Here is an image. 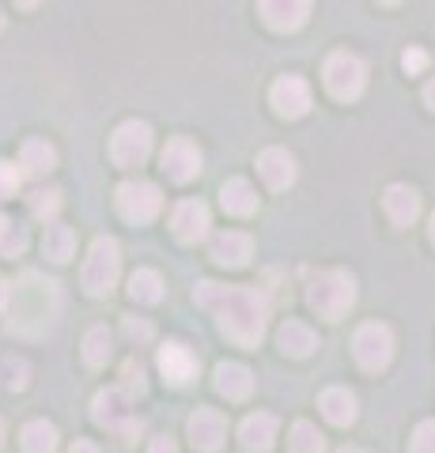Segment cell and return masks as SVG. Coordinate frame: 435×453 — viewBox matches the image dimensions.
I'll return each mask as SVG.
<instances>
[{
	"mask_svg": "<svg viewBox=\"0 0 435 453\" xmlns=\"http://www.w3.org/2000/svg\"><path fill=\"white\" fill-rule=\"evenodd\" d=\"M23 453H58V427L46 419H35L23 427Z\"/></svg>",
	"mask_w": 435,
	"mask_h": 453,
	"instance_id": "4316f807",
	"label": "cell"
},
{
	"mask_svg": "<svg viewBox=\"0 0 435 453\" xmlns=\"http://www.w3.org/2000/svg\"><path fill=\"white\" fill-rule=\"evenodd\" d=\"M114 201H118L121 219H129V223H151L163 208V196L151 181H121Z\"/></svg>",
	"mask_w": 435,
	"mask_h": 453,
	"instance_id": "9c48e42d",
	"label": "cell"
},
{
	"mask_svg": "<svg viewBox=\"0 0 435 453\" xmlns=\"http://www.w3.org/2000/svg\"><path fill=\"white\" fill-rule=\"evenodd\" d=\"M91 416H95V423H99V427L121 434L125 446H133L136 438L144 434V419H136L133 396L125 393V389H103V393H95Z\"/></svg>",
	"mask_w": 435,
	"mask_h": 453,
	"instance_id": "277c9868",
	"label": "cell"
},
{
	"mask_svg": "<svg viewBox=\"0 0 435 453\" xmlns=\"http://www.w3.org/2000/svg\"><path fill=\"white\" fill-rule=\"evenodd\" d=\"M68 453H99V446H95V442H83V438H80V442H73V449H68Z\"/></svg>",
	"mask_w": 435,
	"mask_h": 453,
	"instance_id": "f35d334b",
	"label": "cell"
},
{
	"mask_svg": "<svg viewBox=\"0 0 435 453\" xmlns=\"http://www.w3.org/2000/svg\"><path fill=\"white\" fill-rule=\"evenodd\" d=\"M159 166H163V174L171 178V181H178V186H186V181H193V178L201 174V151H198V144H193V140L175 136L171 144L163 148Z\"/></svg>",
	"mask_w": 435,
	"mask_h": 453,
	"instance_id": "30bf717a",
	"label": "cell"
},
{
	"mask_svg": "<svg viewBox=\"0 0 435 453\" xmlns=\"http://www.w3.org/2000/svg\"><path fill=\"white\" fill-rule=\"evenodd\" d=\"M424 103H428V106L435 110V76L428 80V88H424Z\"/></svg>",
	"mask_w": 435,
	"mask_h": 453,
	"instance_id": "60d3db41",
	"label": "cell"
},
{
	"mask_svg": "<svg viewBox=\"0 0 435 453\" xmlns=\"http://www.w3.org/2000/svg\"><path fill=\"white\" fill-rule=\"evenodd\" d=\"M0 446H4V423H0Z\"/></svg>",
	"mask_w": 435,
	"mask_h": 453,
	"instance_id": "bcb514c9",
	"label": "cell"
},
{
	"mask_svg": "<svg viewBox=\"0 0 435 453\" xmlns=\"http://www.w3.org/2000/svg\"><path fill=\"white\" fill-rule=\"evenodd\" d=\"M220 204L228 216H254L258 211V193L254 186H250L246 178H231V181H223V189H220Z\"/></svg>",
	"mask_w": 435,
	"mask_h": 453,
	"instance_id": "d6986e66",
	"label": "cell"
},
{
	"mask_svg": "<svg viewBox=\"0 0 435 453\" xmlns=\"http://www.w3.org/2000/svg\"><path fill=\"white\" fill-rule=\"evenodd\" d=\"M341 453H368V449H356V446H345Z\"/></svg>",
	"mask_w": 435,
	"mask_h": 453,
	"instance_id": "ee69618b",
	"label": "cell"
},
{
	"mask_svg": "<svg viewBox=\"0 0 435 453\" xmlns=\"http://www.w3.org/2000/svg\"><path fill=\"white\" fill-rule=\"evenodd\" d=\"M0 31H4V12H0Z\"/></svg>",
	"mask_w": 435,
	"mask_h": 453,
	"instance_id": "7dc6e473",
	"label": "cell"
},
{
	"mask_svg": "<svg viewBox=\"0 0 435 453\" xmlns=\"http://www.w3.org/2000/svg\"><path fill=\"white\" fill-rule=\"evenodd\" d=\"M208 226H213V216H208V208L201 201H182L175 204L171 211V231L178 242H201L208 234Z\"/></svg>",
	"mask_w": 435,
	"mask_h": 453,
	"instance_id": "9a60e30c",
	"label": "cell"
},
{
	"mask_svg": "<svg viewBox=\"0 0 435 453\" xmlns=\"http://www.w3.org/2000/svg\"><path fill=\"white\" fill-rule=\"evenodd\" d=\"M8 299H12V288H8V280H4V276H0V310H4V306H8Z\"/></svg>",
	"mask_w": 435,
	"mask_h": 453,
	"instance_id": "ab89813d",
	"label": "cell"
},
{
	"mask_svg": "<svg viewBox=\"0 0 435 453\" xmlns=\"http://www.w3.org/2000/svg\"><path fill=\"white\" fill-rule=\"evenodd\" d=\"M151 155V125L148 121H125L110 136V159L118 166H144Z\"/></svg>",
	"mask_w": 435,
	"mask_h": 453,
	"instance_id": "ba28073f",
	"label": "cell"
},
{
	"mask_svg": "<svg viewBox=\"0 0 435 453\" xmlns=\"http://www.w3.org/2000/svg\"><path fill=\"white\" fill-rule=\"evenodd\" d=\"M378 4H401V0H378Z\"/></svg>",
	"mask_w": 435,
	"mask_h": 453,
	"instance_id": "f6af8a7d",
	"label": "cell"
},
{
	"mask_svg": "<svg viewBox=\"0 0 435 453\" xmlns=\"http://www.w3.org/2000/svg\"><path fill=\"white\" fill-rule=\"evenodd\" d=\"M121 378H125V393H129V396H133V393H136V396L144 393V366H140L136 359H129V363L121 366Z\"/></svg>",
	"mask_w": 435,
	"mask_h": 453,
	"instance_id": "d6a6232c",
	"label": "cell"
},
{
	"mask_svg": "<svg viewBox=\"0 0 435 453\" xmlns=\"http://www.w3.org/2000/svg\"><path fill=\"white\" fill-rule=\"evenodd\" d=\"M353 351H356V363L363 371H371V374L386 371L390 359H394V333L378 321L360 325L356 336H353Z\"/></svg>",
	"mask_w": 435,
	"mask_h": 453,
	"instance_id": "52a82bcc",
	"label": "cell"
},
{
	"mask_svg": "<svg viewBox=\"0 0 435 453\" xmlns=\"http://www.w3.org/2000/svg\"><path fill=\"white\" fill-rule=\"evenodd\" d=\"M383 204H386L390 223H398V226H409L420 216V196L409 186H390L386 196H383Z\"/></svg>",
	"mask_w": 435,
	"mask_h": 453,
	"instance_id": "7402d4cb",
	"label": "cell"
},
{
	"mask_svg": "<svg viewBox=\"0 0 435 453\" xmlns=\"http://www.w3.org/2000/svg\"><path fill=\"white\" fill-rule=\"evenodd\" d=\"M19 166H23V174L42 178L58 166V151H53V144H46V140H27L19 148Z\"/></svg>",
	"mask_w": 435,
	"mask_h": 453,
	"instance_id": "d4e9b609",
	"label": "cell"
},
{
	"mask_svg": "<svg viewBox=\"0 0 435 453\" xmlns=\"http://www.w3.org/2000/svg\"><path fill=\"white\" fill-rule=\"evenodd\" d=\"M322 76H326V91L337 103H353V98H360L363 88H368V68H363V61L353 53H333L326 68H322Z\"/></svg>",
	"mask_w": 435,
	"mask_h": 453,
	"instance_id": "8992f818",
	"label": "cell"
},
{
	"mask_svg": "<svg viewBox=\"0 0 435 453\" xmlns=\"http://www.w3.org/2000/svg\"><path fill=\"white\" fill-rule=\"evenodd\" d=\"M12 333L23 336H42L53 325V314H58V283L46 280L42 273H23V280L12 291Z\"/></svg>",
	"mask_w": 435,
	"mask_h": 453,
	"instance_id": "7a4b0ae2",
	"label": "cell"
},
{
	"mask_svg": "<svg viewBox=\"0 0 435 453\" xmlns=\"http://www.w3.org/2000/svg\"><path fill=\"white\" fill-rule=\"evenodd\" d=\"M27 208H31L35 219H53L61 211V189H35L31 196H27Z\"/></svg>",
	"mask_w": 435,
	"mask_h": 453,
	"instance_id": "4dcf8cb0",
	"label": "cell"
},
{
	"mask_svg": "<svg viewBox=\"0 0 435 453\" xmlns=\"http://www.w3.org/2000/svg\"><path fill=\"white\" fill-rule=\"evenodd\" d=\"M258 8H261V19L280 35L299 31L307 16H311V0H258Z\"/></svg>",
	"mask_w": 435,
	"mask_h": 453,
	"instance_id": "5bb4252c",
	"label": "cell"
},
{
	"mask_svg": "<svg viewBox=\"0 0 435 453\" xmlns=\"http://www.w3.org/2000/svg\"><path fill=\"white\" fill-rule=\"evenodd\" d=\"M318 408H322V416H326L333 427H348V423H356V396L348 389H341V386H333V389L322 393Z\"/></svg>",
	"mask_w": 435,
	"mask_h": 453,
	"instance_id": "603a6c76",
	"label": "cell"
},
{
	"mask_svg": "<svg viewBox=\"0 0 435 453\" xmlns=\"http://www.w3.org/2000/svg\"><path fill=\"white\" fill-rule=\"evenodd\" d=\"M193 299L216 318L220 333L238 348H258L269 329V299L258 288H223V283L201 280L193 288Z\"/></svg>",
	"mask_w": 435,
	"mask_h": 453,
	"instance_id": "6da1fadb",
	"label": "cell"
},
{
	"mask_svg": "<svg viewBox=\"0 0 435 453\" xmlns=\"http://www.w3.org/2000/svg\"><path fill=\"white\" fill-rule=\"evenodd\" d=\"M401 68H405V73H409V76L424 73V68H428V53H424V50H409V53L401 57Z\"/></svg>",
	"mask_w": 435,
	"mask_h": 453,
	"instance_id": "8d00e7d4",
	"label": "cell"
},
{
	"mask_svg": "<svg viewBox=\"0 0 435 453\" xmlns=\"http://www.w3.org/2000/svg\"><path fill=\"white\" fill-rule=\"evenodd\" d=\"M110 356H114V336H110L106 325L88 329V336H83V359H88V366H106Z\"/></svg>",
	"mask_w": 435,
	"mask_h": 453,
	"instance_id": "83f0119b",
	"label": "cell"
},
{
	"mask_svg": "<svg viewBox=\"0 0 435 453\" xmlns=\"http://www.w3.org/2000/svg\"><path fill=\"white\" fill-rule=\"evenodd\" d=\"M8 389H27V363L23 359H8Z\"/></svg>",
	"mask_w": 435,
	"mask_h": 453,
	"instance_id": "d590c367",
	"label": "cell"
},
{
	"mask_svg": "<svg viewBox=\"0 0 435 453\" xmlns=\"http://www.w3.org/2000/svg\"><path fill=\"white\" fill-rule=\"evenodd\" d=\"M413 453H435V419H424L413 431Z\"/></svg>",
	"mask_w": 435,
	"mask_h": 453,
	"instance_id": "836d02e7",
	"label": "cell"
},
{
	"mask_svg": "<svg viewBox=\"0 0 435 453\" xmlns=\"http://www.w3.org/2000/svg\"><path fill=\"white\" fill-rule=\"evenodd\" d=\"M121 276V246L114 238H95L88 250V261H83V291L103 299V295L114 291V283Z\"/></svg>",
	"mask_w": 435,
	"mask_h": 453,
	"instance_id": "5b68a950",
	"label": "cell"
},
{
	"mask_svg": "<svg viewBox=\"0 0 435 453\" xmlns=\"http://www.w3.org/2000/svg\"><path fill=\"white\" fill-rule=\"evenodd\" d=\"M307 306L326 321H341L356 306V280L341 268H322L307 276Z\"/></svg>",
	"mask_w": 435,
	"mask_h": 453,
	"instance_id": "3957f363",
	"label": "cell"
},
{
	"mask_svg": "<svg viewBox=\"0 0 435 453\" xmlns=\"http://www.w3.org/2000/svg\"><path fill=\"white\" fill-rule=\"evenodd\" d=\"M216 393H223L228 401H246L254 393V378L243 363H220L216 366Z\"/></svg>",
	"mask_w": 435,
	"mask_h": 453,
	"instance_id": "44dd1931",
	"label": "cell"
},
{
	"mask_svg": "<svg viewBox=\"0 0 435 453\" xmlns=\"http://www.w3.org/2000/svg\"><path fill=\"white\" fill-rule=\"evenodd\" d=\"M148 453H178V442L171 434H159V438H151V449Z\"/></svg>",
	"mask_w": 435,
	"mask_h": 453,
	"instance_id": "74e56055",
	"label": "cell"
},
{
	"mask_svg": "<svg viewBox=\"0 0 435 453\" xmlns=\"http://www.w3.org/2000/svg\"><path fill=\"white\" fill-rule=\"evenodd\" d=\"M23 250H27V231L12 216L0 211V257H19Z\"/></svg>",
	"mask_w": 435,
	"mask_h": 453,
	"instance_id": "f546056e",
	"label": "cell"
},
{
	"mask_svg": "<svg viewBox=\"0 0 435 453\" xmlns=\"http://www.w3.org/2000/svg\"><path fill=\"white\" fill-rule=\"evenodd\" d=\"M19 181L23 174L12 163H0V201H8V196H16L19 193Z\"/></svg>",
	"mask_w": 435,
	"mask_h": 453,
	"instance_id": "1f68e13d",
	"label": "cell"
},
{
	"mask_svg": "<svg viewBox=\"0 0 435 453\" xmlns=\"http://www.w3.org/2000/svg\"><path fill=\"white\" fill-rule=\"evenodd\" d=\"M129 299L144 303V306L163 299V280H159L156 268H136V273L129 276Z\"/></svg>",
	"mask_w": 435,
	"mask_h": 453,
	"instance_id": "484cf974",
	"label": "cell"
},
{
	"mask_svg": "<svg viewBox=\"0 0 435 453\" xmlns=\"http://www.w3.org/2000/svg\"><path fill=\"white\" fill-rule=\"evenodd\" d=\"M238 446L246 453H269L276 446V416L254 412L238 423Z\"/></svg>",
	"mask_w": 435,
	"mask_h": 453,
	"instance_id": "2e32d148",
	"label": "cell"
},
{
	"mask_svg": "<svg viewBox=\"0 0 435 453\" xmlns=\"http://www.w3.org/2000/svg\"><path fill=\"white\" fill-rule=\"evenodd\" d=\"M258 170L269 189H288L291 181H296V159H291L284 148H265L258 155Z\"/></svg>",
	"mask_w": 435,
	"mask_h": 453,
	"instance_id": "ac0fdd59",
	"label": "cell"
},
{
	"mask_svg": "<svg viewBox=\"0 0 435 453\" xmlns=\"http://www.w3.org/2000/svg\"><path fill=\"white\" fill-rule=\"evenodd\" d=\"M269 103H273V110L280 113V118L296 121L315 103V98H311V83L299 80V76H280L273 83V91H269Z\"/></svg>",
	"mask_w": 435,
	"mask_h": 453,
	"instance_id": "8fae6325",
	"label": "cell"
},
{
	"mask_svg": "<svg viewBox=\"0 0 435 453\" xmlns=\"http://www.w3.org/2000/svg\"><path fill=\"white\" fill-rule=\"evenodd\" d=\"M288 446H291V453H326V438H322V431L315 427V423L299 419L288 434Z\"/></svg>",
	"mask_w": 435,
	"mask_h": 453,
	"instance_id": "f1b7e54d",
	"label": "cell"
},
{
	"mask_svg": "<svg viewBox=\"0 0 435 453\" xmlns=\"http://www.w3.org/2000/svg\"><path fill=\"white\" fill-rule=\"evenodd\" d=\"M38 0H16V8H35Z\"/></svg>",
	"mask_w": 435,
	"mask_h": 453,
	"instance_id": "b9f144b4",
	"label": "cell"
},
{
	"mask_svg": "<svg viewBox=\"0 0 435 453\" xmlns=\"http://www.w3.org/2000/svg\"><path fill=\"white\" fill-rule=\"evenodd\" d=\"M42 253H46L53 265H68L76 257V231L65 223H50L46 238H42Z\"/></svg>",
	"mask_w": 435,
	"mask_h": 453,
	"instance_id": "cb8c5ba5",
	"label": "cell"
},
{
	"mask_svg": "<svg viewBox=\"0 0 435 453\" xmlns=\"http://www.w3.org/2000/svg\"><path fill=\"white\" fill-rule=\"evenodd\" d=\"M428 238H431V246H435V216H431V226H428Z\"/></svg>",
	"mask_w": 435,
	"mask_h": 453,
	"instance_id": "7bdbcfd3",
	"label": "cell"
},
{
	"mask_svg": "<svg viewBox=\"0 0 435 453\" xmlns=\"http://www.w3.org/2000/svg\"><path fill=\"white\" fill-rule=\"evenodd\" d=\"M186 431H190L193 449H201V453H216V449L223 446V438H228V419H223V416L216 412V408H198V412L190 416Z\"/></svg>",
	"mask_w": 435,
	"mask_h": 453,
	"instance_id": "7c38bea8",
	"label": "cell"
},
{
	"mask_svg": "<svg viewBox=\"0 0 435 453\" xmlns=\"http://www.w3.org/2000/svg\"><path fill=\"white\" fill-rule=\"evenodd\" d=\"M250 257H254V238L243 231H223L213 238V261L223 268H243Z\"/></svg>",
	"mask_w": 435,
	"mask_h": 453,
	"instance_id": "e0dca14e",
	"label": "cell"
},
{
	"mask_svg": "<svg viewBox=\"0 0 435 453\" xmlns=\"http://www.w3.org/2000/svg\"><path fill=\"white\" fill-rule=\"evenodd\" d=\"M159 371L167 378V386H190L193 378H198V356L186 348V344H178V340H171V344H163L159 348Z\"/></svg>",
	"mask_w": 435,
	"mask_h": 453,
	"instance_id": "4fadbf2b",
	"label": "cell"
},
{
	"mask_svg": "<svg viewBox=\"0 0 435 453\" xmlns=\"http://www.w3.org/2000/svg\"><path fill=\"white\" fill-rule=\"evenodd\" d=\"M125 336L136 340V344H144V340H151V325L144 318H125Z\"/></svg>",
	"mask_w": 435,
	"mask_h": 453,
	"instance_id": "e575fe53",
	"label": "cell"
},
{
	"mask_svg": "<svg viewBox=\"0 0 435 453\" xmlns=\"http://www.w3.org/2000/svg\"><path fill=\"white\" fill-rule=\"evenodd\" d=\"M276 348L284 351V356H291V359H307V356H315L318 336L307 329L303 321H284L280 325V333H276Z\"/></svg>",
	"mask_w": 435,
	"mask_h": 453,
	"instance_id": "ffe728a7",
	"label": "cell"
}]
</instances>
